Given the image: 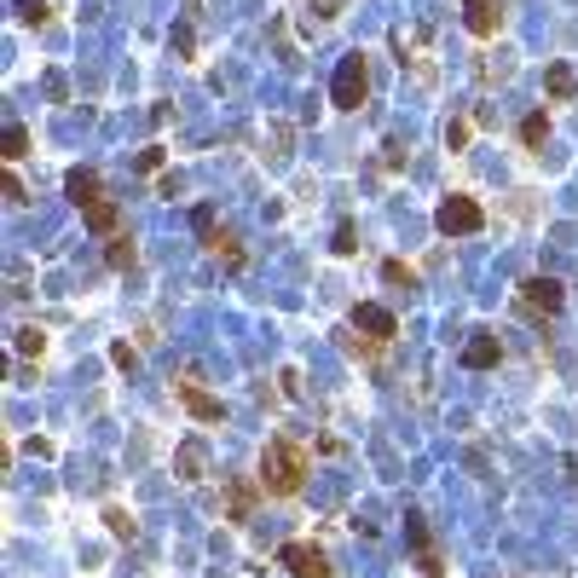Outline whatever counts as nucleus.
<instances>
[{"mask_svg":"<svg viewBox=\"0 0 578 578\" xmlns=\"http://www.w3.org/2000/svg\"><path fill=\"white\" fill-rule=\"evenodd\" d=\"M104 520H110V532H116V538H140V527H133V515H128V509H104Z\"/></svg>","mask_w":578,"mask_h":578,"instance_id":"nucleus-19","label":"nucleus"},{"mask_svg":"<svg viewBox=\"0 0 578 578\" xmlns=\"http://www.w3.org/2000/svg\"><path fill=\"white\" fill-rule=\"evenodd\" d=\"M18 353H23V359H41V353H47V330L23 324V330H18Z\"/></svg>","mask_w":578,"mask_h":578,"instance_id":"nucleus-18","label":"nucleus"},{"mask_svg":"<svg viewBox=\"0 0 578 578\" xmlns=\"http://www.w3.org/2000/svg\"><path fill=\"white\" fill-rule=\"evenodd\" d=\"M81 220H87V231L93 238H116V226H122V209L110 197H99L93 209H81Z\"/></svg>","mask_w":578,"mask_h":578,"instance_id":"nucleus-11","label":"nucleus"},{"mask_svg":"<svg viewBox=\"0 0 578 578\" xmlns=\"http://www.w3.org/2000/svg\"><path fill=\"white\" fill-rule=\"evenodd\" d=\"M544 140H549V116H544V110H532V116L520 122V145H527V150H538Z\"/></svg>","mask_w":578,"mask_h":578,"instance_id":"nucleus-16","label":"nucleus"},{"mask_svg":"<svg viewBox=\"0 0 578 578\" xmlns=\"http://www.w3.org/2000/svg\"><path fill=\"white\" fill-rule=\"evenodd\" d=\"M104 260H110L116 272H128L133 260H140V249H133V238H122V231H116V238H110V249H104Z\"/></svg>","mask_w":578,"mask_h":578,"instance_id":"nucleus-17","label":"nucleus"},{"mask_svg":"<svg viewBox=\"0 0 578 578\" xmlns=\"http://www.w3.org/2000/svg\"><path fill=\"white\" fill-rule=\"evenodd\" d=\"M446 145H451V150L469 145V122H451V128H446Z\"/></svg>","mask_w":578,"mask_h":578,"instance_id":"nucleus-23","label":"nucleus"},{"mask_svg":"<svg viewBox=\"0 0 578 578\" xmlns=\"http://www.w3.org/2000/svg\"><path fill=\"white\" fill-rule=\"evenodd\" d=\"M110 359H116L122 370H133V365H140V353H133V348H128V341H116V348H110Z\"/></svg>","mask_w":578,"mask_h":578,"instance_id":"nucleus-24","label":"nucleus"},{"mask_svg":"<svg viewBox=\"0 0 578 578\" xmlns=\"http://www.w3.org/2000/svg\"><path fill=\"white\" fill-rule=\"evenodd\" d=\"M260 498H266V492H260V480H231V486H226V520H238V527H243V520L255 515Z\"/></svg>","mask_w":578,"mask_h":578,"instance_id":"nucleus-7","label":"nucleus"},{"mask_svg":"<svg viewBox=\"0 0 578 578\" xmlns=\"http://www.w3.org/2000/svg\"><path fill=\"white\" fill-rule=\"evenodd\" d=\"M561 301H567V295H561L555 278H527V284H520V307H527V312H544V319H549V312H561Z\"/></svg>","mask_w":578,"mask_h":578,"instance_id":"nucleus-5","label":"nucleus"},{"mask_svg":"<svg viewBox=\"0 0 578 578\" xmlns=\"http://www.w3.org/2000/svg\"><path fill=\"white\" fill-rule=\"evenodd\" d=\"M180 399H185V411H191L197 422H226V405H220L214 393H203L197 382H180Z\"/></svg>","mask_w":578,"mask_h":578,"instance_id":"nucleus-9","label":"nucleus"},{"mask_svg":"<svg viewBox=\"0 0 578 578\" xmlns=\"http://www.w3.org/2000/svg\"><path fill=\"white\" fill-rule=\"evenodd\" d=\"M191 220H197V238H209V231H214V209H197Z\"/></svg>","mask_w":578,"mask_h":578,"instance_id":"nucleus-26","label":"nucleus"},{"mask_svg":"<svg viewBox=\"0 0 578 578\" xmlns=\"http://www.w3.org/2000/svg\"><path fill=\"white\" fill-rule=\"evenodd\" d=\"M382 278H388V284H405V289H417V272H411L405 260H382Z\"/></svg>","mask_w":578,"mask_h":578,"instance_id":"nucleus-20","label":"nucleus"},{"mask_svg":"<svg viewBox=\"0 0 578 578\" xmlns=\"http://www.w3.org/2000/svg\"><path fill=\"white\" fill-rule=\"evenodd\" d=\"M203 243H209V255L226 260V272H243V249H238V238H231V231H220V226H214Z\"/></svg>","mask_w":578,"mask_h":578,"instance_id":"nucleus-14","label":"nucleus"},{"mask_svg":"<svg viewBox=\"0 0 578 578\" xmlns=\"http://www.w3.org/2000/svg\"><path fill=\"white\" fill-rule=\"evenodd\" d=\"M353 324H359L370 341H393L399 336V319L388 307H376V301H359V307H353Z\"/></svg>","mask_w":578,"mask_h":578,"instance_id":"nucleus-6","label":"nucleus"},{"mask_svg":"<svg viewBox=\"0 0 578 578\" xmlns=\"http://www.w3.org/2000/svg\"><path fill=\"white\" fill-rule=\"evenodd\" d=\"M174 469H180V480H203V469H209V451H203L197 439H185V446L174 451Z\"/></svg>","mask_w":578,"mask_h":578,"instance_id":"nucleus-13","label":"nucleus"},{"mask_svg":"<svg viewBox=\"0 0 578 578\" xmlns=\"http://www.w3.org/2000/svg\"><path fill=\"white\" fill-rule=\"evenodd\" d=\"M307 474H312V451L301 446V439H266V451H260V492L266 498H295L301 486H307Z\"/></svg>","mask_w":578,"mask_h":578,"instance_id":"nucleus-1","label":"nucleus"},{"mask_svg":"<svg viewBox=\"0 0 578 578\" xmlns=\"http://www.w3.org/2000/svg\"><path fill=\"white\" fill-rule=\"evenodd\" d=\"M544 87H549V99H555V104H567L573 93H578V76H573V64H549Z\"/></svg>","mask_w":578,"mask_h":578,"instance_id":"nucleus-15","label":"nucleus"},{"mask_svg":"<svg viewBox=\"0 0 578 578\" xmlns=\"http://www.w3.org/2000/svg\"><path fill=\"white\" fill-rule=\"evenodd\" d=\"M330 249H336V255H353V249H359V243H353V226H348V220L336 226V243H330Z\"/></svg>","mask_w":578,"mask_h":578,"instance_id":"nucleus-22","label":"nucleus"},{"mask_svg":"<svg viewBox=\"0 0 578 578\" xmlns=\"http://www.w3.org/2000/svg\"><path fill=\"white\" fill-rule=\"evenodd\" d=\"M64 197H70L76 209H93V203L104 197V180L93 168H70V174H64Z\"/></svg>","mask_w":578,"mask_h":578,"instance_id":"nucleus-8","label":"nucleus"},{"mask_svg":"<svg viewBox=\"0 0 578 578\" xmlns=\"http://www.w3.org/2000/svg\"><path fill=\"white\" fill-rule=\"evenodd\" d=\"M463 23H469V30L486 41V35H498V23H503V6L498 0H469V6H463Z\"/></svg>","mask_w":578,"mask_h":578,"instance_id":"nucleus-10","label":"nucleus"},{"mask_svg":"<svg viewBox=\"0 0 578 578\" xmlns=\"http://www.w3.org/2000/svg\"><path fill=\"white\" fill-rule=\"evenodd\" d=\"M498 359H503V341L498 336H474L469 348H463V365H469V370H492Z\"/></svg>","mask_w":578,"mask_h":578,"instance_id":"nucleus-12","label":"nucleus"},{"mask_svg":"<svg viewBox=\"0 0 578 578\" xmlns=\"http://www.w3.org/2000/svg\"><path fill=\"white\" fill-rule=\"evenodd\" d=\"M434 226L446 231V238H474V231L486 226V209H480L474 197H446L434 209Z\"/></svg>","mask_w":578,"mask_h":578,"instance_id":"nucleus-3","label":"nucleus"},{"mask_svg":"<svg viewBox=\"0 0 578 578\" xmlns=\"http://www.w3.org/2000/svg\"><path fill=\"white\" fill-rule=\"evenodd\" d=\"M30 150V128H6V162H18Z\"/></svg>","mask_w":578,"mask_h":578,"instance_id":"nucleus-21","label":"nucleus"},{"mask_svg":"<svg viewBox=\"0 0 578 578\" xmlns=\"http://www.w3.org/2000/svg\"><path fill=\"white\" fill-rule=\"evenodd\" d=\"M370 93V70H365V52H348L336 64V81H330V104L336 110H359Z\"/></svg>","mask_w":578,"mask_h":578,"instance_id":"nucleus-2","label":"nucleus"},{"mask_svg":"<svg viewBox=\"0 0 578 578\" xmlns=\"http://www.w3.org/2000/svg\"><path fill=\"white\" fill-rule=\"evenodd\" d=\"M18 18H23V23H47V6H41V0H23Z\"/></svg>","mask_w":578,"mask_h":578,"instance_id":"nucleus-25","label":"nucleus"},{"mask_svg":"<svg viewBox=\"0 0 578 578\" xmlns=\"http://www.w3.org/2000/svg\"><path fill=\"white\" fill-rule=\"evenodd\" d=\"M278 567H289L295 578H336V567H330V555H324L319 544H307V538L284 544V549H278Z\"/></svg>","mask_w":578,"mask_h":578,"instance_id":"nucleus-4","label":"nucleus"}]
</instances>
